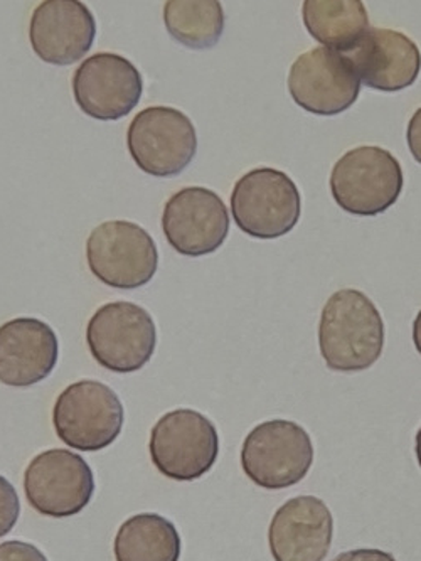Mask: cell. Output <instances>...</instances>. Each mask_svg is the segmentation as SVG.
I'll use <instances>...</instances> for the list:
<instances>
[{"mask_svg": "<svg viewBox=\"0 0 421 561\" xmlns=\"http://www.w3.org/2000/svg\"><path fill=\"white\" fill-rule=\"evenodd\" d=\"M319 346L332 371L360 373L371 368L385 347V322L378 307L356 288L335 291L320 316Z\"/></svg>", "mask_w": 421, "mask_h": 561, "instance_id": "1", "label": "cell"}, {"mask_svg": "<svg viewBox=\"0 0 421 561\" xmlns=\"http://www.w3.org/2000/svg\"><path fill=\"white\" fill-rule=\"evenodd\" d=\"M405 178L400 161L376 146L356 147L335 162L331 193L349 215L378 216L395 205Z\"/></svg>", "mask_w": 421, "mask_h": 561, "instance_id": "2", "label": "cell"}, {"mask_svg": "<svg viewBox=\"0 0 421 561\" xmlns=\"http://www.w3.org/2000/svg\"><path fill=\"white\" fill-rule=\"evenodd\" d=\"M314 463L312 438L291 420L260 423L244 438L241 467L250 481L270 491L304 481Z\"/></svg>", "mask_w": 421, "mask_h": 561, "instance_id": "3", "label": "cell"}, {"mask_svg": "<svg viewBox=\"0 0 421 561\" xmlns=\"http://www.w3.org/2000/svg\"><path fill=\"white\" fill-rule=\"evenodd\" d=\"M124 422L121 398L95 379L69 385L53 409L59 440L80 453H99L112 445L122 434Z\"/></svg>", "mask_w": 421, "mask_h": 561, "instance_id": "4", "label": "cell"}, {"mask_svg": "<svg viewBox=\"0 0 421 561\" xmlns=\"http://www.w3.org/2000/svg\"><path fill=\"white\" fill-rule=\"evenodd\" d=\"M231 213L238 228L248 237L275 240L297 227L300 193L285 172L272 168L251 169L235 184Z\"/></svg>", "mask_w": 421, "mask_h": 561, "instance_id": "5", "label": "cell"}, {"mask_svg": "<svg viewBox=\"0 0 421 561\" xmlns=\"http://www.w3.org/2000/svg\"><path fill=\"white\" fill-rule=\"evenodd\" d=\"M149 453L153 466L166 478L197 481L218 460V431L215 423L196 410H174L152 426Z\"/></svg>", "mask_w": 421, "mask_h": 561, "instance_id": "6", "label": "cell"}, {"mask_svg": "<svg viewBox=\"0 0 421 561\" xmlns=\"http://www.w3.org/2000/svg\"><path fill=\"white\" fill-rule=\"evenodd\" d=\"M87 343L91 356L103 368L118 375L135 373L156 353V322L137 304H105L88 322Z\"/></svg>", "mask_w": 421, "mask_h": 561, "instance_id": "7", "label": "cell"}, {"mask_svg": "<svg viewBox=\"0 0 421 561\" xmlns=\"http://www.w3.org/2000/svg\"><path fill=\"white\" fill-rule=\"evenodd\" d=\"M91 274L118 290H135L152 280L159 268L153 238L137 222L106 221L87 241Z\"/></svg>", "mask_w": 421, "mask_h": 561, "instance_id": "8", "label": "cell"}, {"mask_svg": "<svg viewBox=\"0 0 421 561\" xmlns=\"http://www.w3.org/2000/svg\"><path fill=\"white\" fill-rule=\"evenodd\" d=\"M127 146L140 171L153 178H174L196 157V128L181 110L150 106L130 122Z\"/></svg>", "mask_w": 421, "mask_h": 561, "instance_id": "9", "label": "cell"}, {"mask_svg": "<svg viewBox=\"0 0 421 561\" xmlns=\"http://www.w3.org/2000/svg\"><path fill=\"white\" fill-rule=\"evenodd\" d=\"M26 500L48 518H71L90 504L95 476L87 460L66 448H52L31 460L24 472Z\"/></svg>", "mask_w": 421, "mask_h": 561, "instance_id": "10", "label": "cell"}, {"mask_svg": "<svg viewBox=\"0 0 421 561\" xmlns=\"http://www.w3.org/2000/svg\"><path fill=\"white\" fill-rule=\"evenodd\" d=\"M288 92L300 108L320 117H334L356 103L361 81L348 56L314 48L295 59Z\"/></svg>", "mask_w": 421, "mask_h": 561, "instance_id": "11", "label": "cell"}, {"mask_svg": "<svg viewBox=\"0 0 421 561\" xmlns=\"http://www.w3.org/2000/svg\"><path fill=\"white\" fill-rule=\"evenodd\" d=\"M143 93V75L121 55L99 53L84 59L75 71V100L83 114L96 121L127 117Z\"/></svg>", "mask_w": 421, "mask_h": 561, "instance_id": "12", "label": "cell"}, {"mask_svg": "<svg viewBox=\"0 0 421 561\" xmlns=\"http://www.w3.org/2000/svg\"><path fill=\"white\" fill-rule=\"evenodd\" d=\"M162 230L169 244L181 255L193 259L209 255L221 249L228 238V208L215 191L184 187L166 203Z\"/></svg>", "mask_w": 421, "mask_h": 561, "instance_id": "13", "label": "cell"}, {"mask_svg": "<svg viewBox=\"0 0 421 561\" xmlns=\"http://www.w3.org/2000/svg\"><path fill=\"white\" fill-rule=\"evenodd\" d=\"M95 37V15L77 0H46L31 18V46L37 58L48 65L69 66L80 61Z\"/></svg>", "mask_w": 421, "mask_h": 561, "instance_id": "14", "label": "cell"}, {"mask_svg": "<svg viewBox=\"0 0 421 561\" xmlns=\"http://www.w3.org/2000/svg\"><path fill=\"white\" fill-rule=\"evenodd\" d=\"M334 538V518L316 496H298L278 507L269 528L275 561H323Z\"/></svg>", "mask_w": 421, "mask_h": 561, "instance_id": "15", "label": "cell"}, {"mask_svg": "<svg viewBox=\"0 0 421 561\" xmlns=\"http://www.w3.org/2000/svg\"><path fill=\"white\" fill-rule=\"evenodd\" d=\"M59 344L52 325L34 318H18L0 325V383L30 388L41 383L58 365Z\"/></svg>", "mask_w": 421, "mask_h": 561, "instance_id": "16", "label": "cell"}, {"mask_svg": "<svg viewBox=\"0 0 421 561\" xmlns=\"http://www.w3.org/2000/svg\"><path fill=\"white\" fill-rule=\"evenodd\" d=\"M345 56L360 81L378 92H401L420 75V49L398 31L369 27L356 48Z\"/></svg>", "mask_w": 421, "mask_h": 561, "instance_id": "17", "label": "cell"}, {"mask_svg": "<svg viewBox=\"0 0 421 561\" xmlns=\"http://www.w3.org/2000/svg\"><path fill=\"white\" fill-rule=\"evenodd\" d=\"M301 18L322 48L348 55L369 31V15L361 0H306Z\"/></svg>", "mask_w": 421, "mask_h": 561, "instance_id": "18", "label": "cell"}, {"mask_svg": "<svg viewBox=\"0 0 421 561\" xmlns=\"http://www.w3.org/2000/svg\"><path fill=\"white\" fill-rule=\"evenodd\" d=\"M113 551L116 561H179L181 536L160 514H135L116 533Z\"/></svg>", "mask_w": 421, "mask_h": 561, "instance_id": "19", "label": "cell"}, {"mask_svg": "<svg viewBox=\"0 0 421 561\" xmlns=\"http://www.w3.org/2000/svg\"><path fill=\"white\" fill-rule=\"evenodd\" d=\"M163 22L178 43L191 49H209L221 39L225 11L218 0H169Z\"/></svg>", "mask_w": 421, "mask_h": 561, "instance_id": "20", "label": "cell"}, {"mask_svg": "<svg viewBox=\"0 0 421 561\" xmlns=\"http://www.w3.org/2000/svg\"><path fill=\"white\" fill-rule=\"evenodd\" d=\"M19 514H21V501L18 492L4 476H0V538L14 529Z\"/></svg>", "mask_w": 421, "mask_h": 561, "instance_id": "21", "label": "cell"}, {"mask_svg": "<svg viewBox=\"0 0 421 561\" xmlns=\"http://www.w3.org/2000/svg\"><path fill=\"white\" fill-rule=\"evenodd\" d=\"M0 561H48V558L26 541H5L0 545Z\"/></svg>", "mask_w": 421, "mask_h": 561, "instance_id": "22", "label": "cell"}, {"mask_svg": "<svg viewBox=\"0 0 421 561\" xmlns=\"http://www.w3.org/2000/svg\"><path fill=\"white\" fill-rule=\"evenodd\" d=\"M332 561H396L388 551L376 548H357V550L344 551Z\"/></svg>", "mask_w": 421, "mask_h": 561, "instance_id": "23", "label": "cell"}]
</instances>
